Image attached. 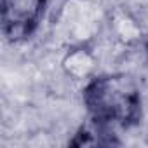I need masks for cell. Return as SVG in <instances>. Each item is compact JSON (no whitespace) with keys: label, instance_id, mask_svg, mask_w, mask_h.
<instances>
[{"label":"cell","instance_id":"cell-1","mask_svg":"<svg viewBox=\"0 0 148 148\" xmlns=\"http://www.w3.org/2000/svg\"><path fill=\"white\" fill-rule=\"evenodd\" d=\"M92 120L110 127H134L143 117V99L138 82L127 73H106L87 82L82 92Z\"/></svg>","mask_w":148,"mask_h":148},{"label":"cell","instance_id":"cell-2","mask_svg":"<svg viewBox=\"0 0 148 148\" xmlns=\"http://www.w3.org/2000/svg\"><path fill=\"white\" fill-rule=\"evenodd\" d=\"M47 0H2V33L12 44L30 38L42 23Z\"/></svg>","mask_w":148,"mask_h":148},{"label":"cell","instance_id":"cell-3","mask_svg":"<svg viewBox=\"0 0 148 148\" xmlns=\"http://www.w3.org/2000/svg\"><path fill=\"white\" fill-rule=\"evenodd\" d=\"M70 146H112V145H120L117 139L113 127L105 125L96 120H89L87 124H82L73 138L68 141Z\"/></svg>","mask_w":148,"mask_h":148},{"label":"cell","instance_id":"cell-4","mask_svg":"<svg viewBox=\"0 0 148 148\" xmlns=\"http://www.w3.org/2000/svg\"><path fill=\"white\" fill-rule=\"evenodd\" d=\"M145 54H146V59H148V42H146V45H145Z\"/></svg>","mask_w":148,"mask_h":148}]
</instances>
